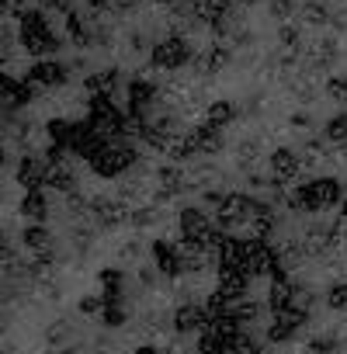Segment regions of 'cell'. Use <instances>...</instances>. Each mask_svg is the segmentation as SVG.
Returning a JSON list of instances; mask_svg holds the SVG:
<instances>
[{"mask_svg":"<svg viewBox=\"0 0 347 354\" xmlns=\"http://www.w3.org/2000/svg\"><path fill=\"white\" fill-rule=\"evenodd\" d=\"M18 39H21V46H25L32 56H49V53L59 49V39L53 35V28H49V21H46V11H28V15H21Z\"/></svg>","mask_w":347,"mask_h":354,"instance_id":"obj_1","label":"cell"},{"mask_svg":"<svg viewBox=\"0 0 347 354\" xmlns=\"http://www.w3.org/2000/svg\"><path fill=\"white\" fill-rule=\"evenodd\" d=\"M15 177H18V185H21V188H28V192H42L46 177H49V163L39 160V156H25V160L18 163Z\"/></svg>","mask_w":347,"mask_h":354,"instance_id":"obj_2","label":"cell"},{"mask_svg":"<svg viewBox=\"0 0 347 354\" xmlns=\"http://www.w3.org/2000/svg\"><path fill=\"white\" fill-rule=\"evenodd\" d=\"M66 80V66L56 63V59H39L32 70H28V84H42V87H56Z\"/></svg>","mask_w":347,"mask_h":354,"instance_id":"obj_3","label":"cell"},{"mask_svg":"<svg viewBox=\"0 0 347 354\" xmlns=\"http://www.w3.org/2000/svg\"><path fill=\"white\" fill-rule=\"evenodd\" d=\"M21 216L32 219V223H46V216H49L46 195H42V192H28V195L21 198Z\"/></svg>","mask_w":347,"mask_h":354,"instance_id":"obj_4","label":"cell"},{"mask_svg":"<svg viewBox=\"0 0 347 354\" xmlns=\"http://www.w3.org/2000/svg\"><path fill=\"white\" fill-rule=\"evenodd\" d=\"M185 59H188L185 42H167V46H160V49L153 53V63H156V66H178V63H185Z\"/></svg>","mask_w":347,"mask_h":354,"instance_id":"obj_5","label":"cell"},{"mask_svg":"<svg viewBox=\"0 0 347 354\" xmlns=\"http://www.w3.org/2000/svg\"><path fill=\"white\" fill-rule=\"evenodd\" d=\"M49 243H53V236H49V230L42 226V223H32L28 230H25V247L28 250H49Z\"/></svg>","mask_w":347,"mask_h":354,"instance_id":"obj_6","label":"cell"},{"mask_svg":"<svg viewBox=\"0 0 347 354\" xmlns=\"http://www.w3.org/2000/svg\"><path fill=\"white\" fill-rule=\"evenodd\" d=\"M229 8V0H198V15L202 18H219Z\"/></svg>","mask_w":347,"mask_h":354,"instance_id":"obj_7","label":"cell"},{"mask_svg":"<svg viewBox=\"0 0 347 354\" xmlns=\"http://www.w3.org/2000/svg\"><path fill=\"white\" fill-rule=\"evenodd\" d=\"M11 49H15V28L11 25H0V63L11 59Z\"/></svg>","mask_w":347,"mask_h":354,"instance_id":"obj_8","label":"cell"},{"mask_svg":"<svg viewBox=\"0 0 347 354\" xmlns=\"http://www.w3.org/2000/svg\"><path fill=\"white\" fill-rule=\"evenodd\" d=\"M229 115H233V108H229L226 101H219V104H216V108L209 111V122H212V125H223V122H226Z\"/></svg>","mask_w":347,"mask_h":354,"instance_id":"obj_9","label":"cell"},{"mask_svg":"<svg viewBox=\"0 0 347 354\" xmlns=\"http://www.w3.org/2000/svg\"><path fill=\"white\" fill-rule=\"evenodd\" d=\"M8 163V156H4V149H0V167H4Z\"/></svg>","mask_w":347,"mask_h":354,"instance_id":"obj_10","label":"cell"},{"mask_svg":"<svg viewBox=\"0 0 347 354\" xmlns=\"http://www.w3.org/2000/svg\"><path fill=\"white\" fill-rule=\"evenodd\" d=\"M160 4H178V0H160Z\"/></svg>","mask_w":347,"mask_h":354,"instance_id":"obj_11","label":"cell"},{"mask_svg":"<svg viewBox=\"0 0 347 354\" xmlns=\"http://www.w3.org/2000/svg\"><path fill=\"white\" fill-rule=\"evenodd\" d=\"M91 4H97V8H101V4H104V0H91Z\"/></svg>","mask_w":347,"mask_h":354,"instance_id":"obj_12","label":"cell"}]
</instances>
